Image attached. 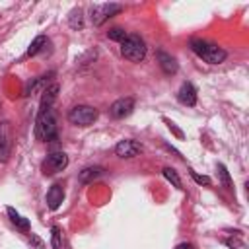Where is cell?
Returning a JSON list of instances; mask_svg holds the SVG:
<instances>
[{"label": "cell", "instance_id": "obj_15", "mask_svg": "<svg viewBox=\"0 0 249 249\" xmlns=\"http://www.w3.org/2000/svg\"><path fill=\"white\" fill-rule=\"evenodd\" d=\"M101 173H103V167H99V165H95V167H86V169L80 171V181H82V183H89V181L97 179Z\"/></svg>", "mask_w": 249, "mask_h": 249}, {"label": "cell", "instance_id": "obj_12", "mask_svg": "<svg viewBox=\"0 0 249 249\" xmlns=\"http://www.w3.org/2000/svg\"><path fill=\"white\" fill-rule=\"evenodd\" d=\"M158 60H160V66H161V70L165 72V74H175L177 72V60L171 56V54H167V53H163V51H160L158 53Z\"/></svg>", "mask_w": 249, "mask_h": 249}, {"label": "cell", "instance_id": "obj_16", "mask_svg": "<svg viewBox=\"0 0 249 249\" xmlns=\"http://www.w3.org/2000/svg\"><path fill=\"white\" fill-rule=\"evenodd\" d=\"M56 91H58V86L56 84H53V86H49L45 91H43V99H41V109L43 107H51L53 105V101L56 99Z\"/></svg>", "mask_w": 249, "mask_h": 249}, {"label": "cell", "instance_id": "obj_17", "mask_svg": "<svg viewBox=\"0 0 249 249\" xmlns=\"http://www.w3.org/2000/svg\"><path fill=\"white\" fill-rule=\"evenodd\" d=\"M161 173H163V177H165L167 181H171V183H173L177 189H183V187H181V179H179V175H177V171H175V169H171V167H165Z\"/></svg>", "mask_w": 249, "mask_h": 249}, {"label": "cell", "instance_id": "obj_5", "mask_svg": "<svg viewBox=\"0 0 249 249\" xmlns=\"http://www.w3.org/2000/svg\"><path fill=\"white\" fill-rule=\"evenodd\" d=\"M123 10L121 4H93L91 6V21L93 25H101L105 19L113 18Z\"/></svg>", "mask_w": 249, "mask_h": 249}, {"label": "cell", "instance_id": "obj_1", "mask_svg": "<svg viewBox=\"0 0 249 249\" xmlns=\"http://www.w3.org/2000/svg\"><path fill=\"white\" fill-rule=\"evenodd\" d=\"M35 136L43 142H53L58 140V130H56V119L53 107H43L37 115L35 123Z\"/></svg>", "mask_w": 249, "mask_h": 249}, {"label": "cell", "instance_id": "obj_2", "mask_svg": "<svg viewBox=\"0 0 249 249\" xmlns=\"http://www.w3.org/2000/svg\"><path fill=\"white\" fill-rule=\"evenodd\" d=\"M191 51L198 58H202L204 62H208V64H220L228 56V53L222 47H218L214 43H208L204 39H191Z\"/></svg>", "mask_w": 249, "mask_h": 249}, {"label": "cell", "instance_id": "obj_22", "mask_svg": "<svg viewBox=\"0 0 249 249\" xmlns=\"http://www.w3.org/2000/svg\"><path fill=\"white\" fill-rule=\"evenodd\" d=\"M191 175H193V179H195L196 183H200V185H210V183H212L210 177H206V175H198V173H195V171H191Z\"/></svg>", "mask_w": 249, "mask_h": 249}, {"label": "cell", "instance_id": "obj_20", "mask_svg": "<svg viewBox=\"0 0 249 249\" xmlns=\"http://www.w3.org/2000/svg\"><path fill=\"white\" fill-rule=\"evenodd\" d=\"M218 169H220V175H222V179H224V185L230 189V187H231V181H230V175H228L226 165H224V163H218Z\"/></svg>", "mask_w": 249, "mask_h": 249}, {"label": "cell", "instance_id": "obj_14", "mask_svg": "<svg viewBox=\"0 0 249 249\" xmlns=\"http://www.w3.org/2000/svg\"><path fill=\"white\" fill-rule=\"evenodd\" d=\"M47 45H49V39H47L45 35L35 37V39H33V43H31V45H29V49H27V56H35V54H37V53H41Z\"/></svg>", "mask_w": 249, "mask_h": 249}, {"label": "cell", "instance_id": "obj_19", "mask_svg": "<svg viewBox=\"0 0 249 249\" xmlns=\"http://www.w3.org/2000/svg\"><path fill=\"white\" fill-rule=\"evenodd\" d=\"M70 27H82V10L78 8V10H72V14H70Z\"/></svg>", "mask_w": 249, "mask_h": 249}, {"label": "cell", "instance_id": "obj_23", "mask_svg": "<svg viewBox=\"0 0 249 249\" xmlns=\"http://www.w3.org/2000/svg\"><path fill=\"white\" fill-rule=\"evenodd\" d=\"M226 245L228 247H231V249H245V243L243 241H239V239H226Z\"/></svg>", "mask_w": 249, "mask_h": 249}, {"label": "cell", "instance_id": "obj_9", "mask_svg": "<svg viewBox=\"0 0 249 249\" xmlns=\"http://www.w3.org/2000/svg\"><path fill=\"white\" fill-rule=\"evenodd\" d=\"M12 152V132L6 121L0 123V161H8Z\"/></svg>", "mask_w": 249, "mask_h": 249}, {"label": "cell", "instance_id": "obj_6", "mask_svg": "<svg viewBox=\"0 0 249 249\" xmlns=\"http://www.w3.org/2000/svg\"><path fill=\"white\" fill-rule=\"evenodd\" d=\"M66 165H68V156L64 152H53L43 161V173L45 175H54V173L62 171Z\"/></svg>", "mask_w": 249, "mask_h": 249}, {"label": "cell", "instance_id": "obj_21", "mask_svg": "<svg viewBox=\"0 0 249 249\" xmlns=\"http://www.w3.org/2000/svg\"><path fill=\"white\" fill-rule=\"evenodd\" d=\"M53 247L60 249V230L56 226H53Z\"/></svg>", "mask_w": 249, "mask_h": 249}, {"label": "cell", "instance_id": "obj_11", "mask_svg": "<svg viewBox=\"0 0 249 249\" xmlns=\"http://www.w3.org/2000/svg\"><path fill=\"white\" fill-rule=\"evenodd\" d=\"M62 200H64V189H62V185L54 183V185L47 191V206H49L51 210H56V208L62 204Z\"/></svg>", "mask_w": 249, "mask_h": 249}, {"label": "cell", "instance_id": "obj_3", "mask_svg": "<svg viewBox=\"0 0 249 249\" xmlns=\"http://www.w3.org/2000/svg\"><path fill=\"white\" fill-rule=\"evenodd\" d=\"M121 54L126 60L140 62L146 56V45H144V41L138 35H134V33L132 35H126V39L121 43Z\"/></svg>", "mask_w": 249, "mask_h": 249}, {"label": "cell", "instance_id": "obj_8", "mask_svg": "<svg viewBox=\"0 0 249 249\" xmlns=\"http://www.w3.org/2000/svg\"><path fill=\"white\" fill-rule=\"evenodd\" d=\"M132 109H134V99L132 97H121L109 107V115L113 119H124L132 113Z\"/></svg>", "mask_w": 249, "mask_h": 249}, {"label": "cell", "instance_id": "obj_18", "mask_svg": "<svg viewBox=\"0 0 249 249\" xmlns=\"http://www.w3.org/2000/svg\"><path fill=\"white\" fill-rule=\"evenodd\" d=\"M107 37H109V39H113V41L123 43V41L126 39V31H124V29H121V27H113V29H109V31H107Z\"/></svg>", "mask_w": 249, "mask_h": 249}, {"label": "cell", "instance_id": "obj_7", "mask_svg": "<svg viewBox=\"0 0 249 249\" xmlns=\"http://www.w3.org/2000/svg\"><path fill=\"white\" fill-rule=\"evenodd\" d=\"M140 152H142V144H140V142H136V140H130V138L121 140V142L115 146V154H117L119 158H123V160L136 158Z\"/></svg>", "mask_w": 249, "mask_h": 249}, {"label": "cell", "instance_id": "obj_13", "mask_svg": "<svg viewBox=\"0 0 249 249\" xmlns=\"http://www.w3.org/2000/svg\"><path fill=\"white\" fill-rule=\"evenodd\" d=\"M6 212H8V216H10L12 224H14L18 230H21V231H27V230H29V220H27V218H23L21 214H18L12 206H8V208H6Z\"/></svg>", "mask_w": 249, "mask_h": 249}, {"label": "cell", "instance_id": "obj_4", "mask_svg": "<svg viewBox=\"0 0 249 249\" xmlns=\"http://www.w3.org/2000/svg\"><path fill=\"white\" fill-rule=\"evenodd\" d=\"M97 109L95 107H89V105H76L70 109L68 113V121L76 126H88L91 124L95 119H97Z\"/></svg>", "mask_w": 249, "mask_h": 249}, {"label": "cell", "instance_id": "obj_10", "mask_svg": "<svg viewBox=\"0 0 249 249\" xmlns=\"http://www.w3.org/2000/svg\"><path fill=\"white\" fill-rule=\"evenodd\" d=\"M177 99H179V103H183L187 107H193L196 103V89H195V86L191 82H185L179 88V91H177Z\"/></svg>", "mask_w": 249, "mask_h": 249}, {"label": "cell", "instance_id": "obj_24", "mask_svg": "<svg viewBox=\"0 0 249 249\" xmlns=\"http://www.w3.org/2000/svg\"><path fill=\"white\" fill-rule=\"evenodd\" d=\"M175 249H195V245L193 243H179Z\"/></svg>", "mask_w": 249, "mask_h": 249}]
</instances>
